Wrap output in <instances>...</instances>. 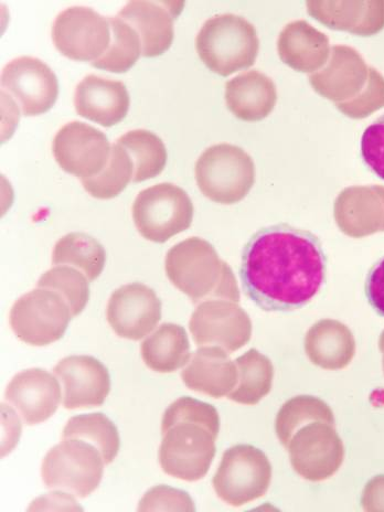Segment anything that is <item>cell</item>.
<instances>
[{
    "instance_id": "12",
    "label": "cell",
    "mask_w": 384,
    "mask_h": 512,
    "mask_svg": "<svg viewBox=\"0 0 384 512\" xmlns=\"http://www.w3.org/2000/svg\"><path fill=\"white\" fill-rule=\"evenodd\" d=\"M2 88L14 96L25 116L48 112L59 95L55 72L44 61L19 57L6 64L2 71Z\"/></svg>"
},
{
    "instance_id": "10",
    "label": "cell",
    "mask_w": 384,
    "mask_h": 512,
    "mask_svg": "<svg viewBox=\"0 0 384 512\" xmlns=\"http://www.w3.org/2000/svg\"><path fill=\"white\" fill-rule=\"evenodd\" d=\"M111 149L104 133L79 121L61 127L52 143V153L59 166L81 181L103 172L109 163Z\"/></svg>"
},
{
    "instance_id": "20",
    "label": "cell",
    "mask_w": 384,
    "mask_h": 512,
    "mask_svg": "<svg viewBox=\"0 0 384 512\" xmlns=\"http://www.w3.org/2000/svg\"><path fill=\"white\" fill-rule=\"evenodd\" d=\"M309 15L330 29L361 37L377 35L384 28V2H308Z\"/></svg>"
},
{
    "instance_id": "25",
    "label": "cell",
    "mask_w": 384,
    "mask_h": 512,
    "mask_svg": "<svg viewBox=\"0 0 384 512\" xmlns=\"http://www.w3.org/2000/svg\"><path fill=\"white\" fill-rule=\"evenodd\" d=\"M186 386L194 391L220 399L236 384V372L231 362L217 350H200L183 372Z\"/></svg>"
},
{
    "instance_id": "31",
    "label": "cell",
    "mask_w": 384,
    "mask_h": 512,
    "mask_svg": "<svg viewBox=\"0 0 384 512\" xmlns=\"http://www.w3.org/2000/svg\"><path fill=\"white\" fill-rule=\"evenodd\" d=\"M134 177V163L126 149L115 143L111 149L108 165L93 178L82 180V186L89 194L102 200H109L121 194Z\"/></svg>"
},
{
    "instance_id": "15",
    "label": "cell",
    "mask_w": 384,
    "mask_h": 512,
    "mask_svg": "<svg viewBox=\"0 0 384 512\" xmlns=\"http://www.w3.org/2000/svg\"><path fill=\"white\" fill-rule=\"evenodd\" d=\"M219 266L215 250L198 238L175 245L166 256L168 279L194 300L211 290L217 280Z\"/></svg>"
},
{
    "instance_id": "16",
    "label": "cell",
    "mask_w": 384,
    "mask_h": 512,
    "mask_svg": "<svg viewBox=\"0 0 384 512\" xmlns=\"http://www.w3.org/2000/svg\"><path fill=\"white\" fill-rule=\"evenodd\" d=\"M5 397L27 425L50 419L62 398L58 378L39 368L17 373L9 382Z\"/></svg>"
},
{
    "instance_id": "32",
    "label": "cell",
    "mask_w": 384,
    "mask_h": 512,
    "mask_svg": "<svg viewBox=\"0 0 384 512\" xmlns=\"http://www.w3.org/2000/svg\"><path fill=\"white\" fill-rule=\"evenodd\" d=\"M309 421H324L335 425L334 413L328 405L315 397H296L287 401L277 414L276 433L287 448L297 429Z\"/></svg>"
},
{
    "instance_id": "4",
    "label": "cell",
    "mask_w": 384,
    "mask_h": 512,
    "mask_svg": "<svg viewBox=\"0 0 384 512\" xmlns=\"http://www.w3.org/2000/svg\"><path fill=\"white\" fill-rule=\"evenodd\" d=\"M104 460L93 444L80 439H67L52 447L41 466L42 480L49 489L67 490L79 498H87L100 486Z\"/></svg>"
},
{
    "instance_id": "8",
    "label": "cell",
    "mask_w": 384,
    "mask_h": 512,
    "mask_svg": "<svg viewBox=\"0 0 384 512\" xmlns=\"http://www.w3.org/2000/svg\"><path fill=\"white\" fill-rule=\"evenodd\" d=\"M72 318L69 304L59 293L37 287L14 304L9 324L24 343L44 347L66 334Z\"/></svg>"
},
{
    "instance_id": "9",
    "label": "cell",
    "mask_w": 384,
    "mask_h": 512,
    "mask_svg": "<svg viewBox=\"0 0 384 512\" xmlns=\"http://www.w3.org/2000/svg\"><path fill=\"white\" fill-rule=\"evenodd\" d=\"M51 36L53 45L64 57L94 62L103 57L110 47V18L90 7H69L55 19Z\"/></svg>"
},
{
    "instance_id": "39",
    "label": "cell",
    "mask_w": 384,
    "mask_h": 512,
    "mask_svg": "<svg viewBox=\"0 0 384 512\" xmlns=\"http://www.w3.org/2000/svg\"><path fill=\"white\" fill-rule=\"evenodd\" d=\"M361 504L366 511H384V475L372 478L366 485Z\"/></svg>"
},
{
    "instance_id": "26",
    "label": "cell",
    "mask_w": 384,
    "mask_h": 512,
    "mask_svg": "<svg viewBox=\"0 0 384 512\" xmlns=\"http://www.w3.org/2000/svg\"><path fill=\"white\" fill-rule=\"evenodd\" d=\"M145 365L159 373H169L183 367L189 358V343L183 327L163 324L146 338L141 346Z\"/></svg>"
},
{
    "instance_id": "23",
    "label": "cell",
    "mask_w": 384,
    "mask_h": 512,
    "mask_svg": "<svg viewBox=\"0 0 384 512\" xmlns=\"http://www.w3.org/2000/svg\"><path fill=\"white\" fill-rule=\"evenodd\" d=\"M274 82L258 70L240 74L226 84V102L234 116L245 122H258L275 108Z\"/></svg>"
},
{
    "instance_id": "34",
    "label": "cell",
    "mask_w": 384,
    "mask_h": 512,
    "mask_svg": "<svg viewBox=\"0 0 384 512\" xmlns=\"http://www.w3.org/2000/svg\"><path fill=\"white\" fill-rule=\"evenodd\" d=\"M264 360L254 350L237 360L241 369V381L238 388L229 394L231 401L254 405L270 392L271 380L269 373L263 371Z\"/></svg>"
},
{
    "instance_id": "38",
    "label": "cell",
    "mask_w": 384,
    "mask_h": 512,
    "mask_svg": "<svg viewBox=\"0 0 384 512\" xmlns=\"http://www.w3.org/2000/svg\"><path fill=\"white\" fill-rule=\"evenodd\" d=\"M366 295L372 308L384 317V258L373 265L368 274Z\"/></svg>"
},
{
    "instance_id": "37",
    "label": "cell",
    "mask_w": 384,
    "mask_h": 512,
    "mask_svg": "<svg viewBox=\"0 0 384 512\" xmlns=\"http://www.w3.org/2000/svg\"><path fill=\"white\" fill-rule=\"evenodd\" d=\"M361 155L372 172L384 180V115L366 128Z\"/></svg>"
},
{
    "instance_id": "35",
    "label": "cell",
    "mask_w": 384,
    "mask_h": 512,
    "mask_svg": "<svg viewBox=\"0 0 384 512\" xmlns=\"http://www.w3.org/2000/svg\"><path fill=\"white\" fill-rule=\"evenodd\" d=\"M337 109L351 119H366L384 108V78L375 68H369V79L364 91L356 99L336 104Z\"/></svg>"
},
{
    "instance_id": "36",
    "label": "cell",
    "mask_w": 384,
    "mask_h": 512,
    "mask_svg": "<svg viewBox=\"0 0 384 512\" xmlns=\"http://www.w3.org/2000/svg\"><path fill=\"white\" fill-rule=\"evenodd\" d=\"M194 501L184 490L167 485L149 489L140 501L138 511H195Z\"/></svg>"
},
{
    "instance_id": "22",
    "label": "cell",
    "mask_w": 384,
    "mask_h": 512,
    "mask_svg": "<svg viewBox=\"0 0 384 512\" xmlns=\"http://www.w3.org/2000/svg\"><path fill=\"white\" fill-rule=\"evenodd\" d=\"M247 324V316L240 308L215 303L198 308L192 316L190 329L198 344L217 341L230 350H236L248 340Z\"/></svg>"
},
{
    "instance_id": "6",
    "label": "cell",
    "mask_w": 384,
    "mask_h": 512,
    "mask_svg": "<svg viewBox=\"0 0 384 512\" xmlns=\"http://www.w3.org/2000/svg\"><path fill=\"white\" fill-rule=\"evenodd\" d=\"M197 183L206 197L232 205L247 196L254 183V165L241 148L229 144L212 146L196 165Z\"/></svg>"
},
{
    "instance_id": "7",
    "label": "cell",
    "mask_w": 384,
    "mask_h": 512,
    "mask_svg": "<svg viewBox=\"0 0 384 512\" xmlns=\"http://www.w3.org/2000/svg\"><path fill=\"white\" fill-rule=\"evenodd\" d=\"M272 478L269 458L252 445H236L223 454L212 485L224 503L241 507L268 492Z\"/></svg>"
},
{
    "instance_id": "2",
    "label": "cell",
    "mask_w": 384,
    "mask_h": 512,
    "mask_svg": "<svg viewBox=\"0 0 384 512\" xmlns=\"http://www.w3.org/2000/svg\"><path fill=\"white\" fill-rule=\"evenodd\" d=\"M220 430L213 405L190 397L170 404L162 420L158 460L163 471L186 482L204 478L216 455Z\"/></svg>"
},
{
    "instance_id": "27",
    "label": "cell",
    "mask_w": 384,
    "mask_h": 512,
    "mask_svg": "<svg viewBox=\"0 0 384 512\" xmlns=\"http://www.w3.org/2000/svg\"><path fill=\"white\" fill-rule=\"evenodd\" d=\"M105 262L103 245L82 232L67 234L57 242L52 252L53 265H72L80 269L90 282L102 274Z\"/></svg>"
},
{
    "instance_id": "24",
    "label": "cell",
    "mask_w": 384,
    "mask_h": 512,
    "mask_svg": "<svg viewBox=\"0 0 384 512\" xmlns=\"http://www.w3.org/2000/svg\"><path fill=\"white\" fill-rule=\"evenodd\" d=\"M277 50L288 67L300 72L317 71L330 55L328 37L304 20L294 21L284 28Z\"/></svg>"
},
{
    "instance_id": "3",
    "label": "cell",
    "mask_w": 384,
    "mask_h": 512,
    "mask_svg": "<svg viewBox=\"0 0 384 512\" xmlns=\"http://www.w3.org/2000/svg\"><path fill=\"white\" fill-rule=\"evenodd\" d=\"M259 48L260 40L254 26L233 14L210 18L196 38L199 58L221 77L252 67Z\"/></svg>"
},
{
    "instance_id": "40",
    "label": "cell",
    "mask_w": 384,
    "mask_h": 512,
    "mask_svg": "<svg viewBox=\"0 0 384 512\" xmlns=\"http://www.w3.org/2000/svg\"><path fill=\"white\" fill-rule=\"evenodd\" d=\"M380 347H381L382 351L384 352V332L381 336Z\"/></svg>"
},
{
    "instance_id": "1",
    "label": "cell",
    "mask_w": 384,
    "mask_h": 512,
    "mask_svg": "<svg viewBox=\"0 0 384 512\" xmlns=\"http://www.w3.org/2000/svg\"><path fill=\"white\" fill-rule=\"evenodd\" d=\"M328 259L312 232L281 223L256 232L242 253L245 295L265 312L298 311L322 292Z\"/></svg>"
},
{
    "instance_id": "29",
    "label": "cell",
    "mask_w": 384,
    "mask_h": 512,
    "mask_svg": "<svg viewBox=\"0 0 384 512\" xmlns=\"http://www.w3.org/2000/svg\"><path fill=\"white\" fill-rule=\"evenodd\" d=\"M116 143L122 145L132 157L133 183H142L163 172L167 163V151L164 142L156 134L135 130L124 134Z\"/></svg>"
},
{
    "instance_id": "21",
    "label": "cell",
    "mask_w": 384,
    "mask_h": 512,
    "mask_svg": "<svg viewBox=\"0 0 384 512\" xmlns=\"http://www.w3.org/2000/svg\"><path fill=\"white\" fill-rule=\"evenodd\" d=\"M336 217L340 228L351 237L384 231V188L347 189L337 201Z\"/></svg>"
},
{
    "instance_id": "28",
    "label": "cell",
    "mask_w": 384,
    "mask_h": 512,
    "mask_svg": "<svg viewBox=\"0 0 384 512\" xmlns=\"http://www.w3.org/2000/svg\"><path fill=\"white\" fill-rule=\"evenodd\" d=\"M67 439H80L93 444L101 452L105 465L113 463L121 447L119 430L103 413L73 416L62 432V440Z\"/></svg>"
},
{
    "instance_id": "30",
    "label": "cell",
    "mask_w": 384,
    "mask_h": 512,
    "mask_svg": "<svg viewBox=\"0 0 384 512\" xmlns=\"http://www.w3.org/2000/svg\"><path fill=\"white\" fill-rule=\"evenodd\" d=\"M111 23V44L99 60L92 66L113 73H124L130 70L142 56L143 48L137 31L120 17H109Z\"/></svg>"
},
{
    "instance_id": "14",
    "label": "cell",
    "mask_w": 384,
    "mask_h": 512,
    "mask_svg": "<svg viewBox=\"0 0 384 512\" xmlns=\"http://www.w3.org/2000/svg\"><path fill=\"white\" fill-rule=\"evenodd\" d=\"M53 373L62 383V404L67 410L101 407L111 391L109 370L91 356L64 358Z\"/></svg>"
},
{
    "instance_id": "11",
    "label": "cell",
    "mask_w": 384,
    "mask_h": 512,
    "mask_svg": "<svg viewBox=\"0 0 384 512\" xmlns=\"http://www.w3.org/2000/svg\"><path fill=\"white\" fill-rule=\"evenodd\" d=\"M334 424L308 423L294 434L287 450L295 472L312 482L332 477L344 462V444Z\"/></svg>"
},
{
    "instance_id": "5",
    "label": "cell",
    "mask_w": 384,
    "mask_h": 512,
    "mask_svg": "<svg viewBox=\"0 0 384 512\" xmlns=\"http://www.w3.org/2000/svg\"><path fill=\"white\" fill-rule=\"evenodd\" d=\"M194 206L187 192L173 184H158L138 194L133 204V220L148 241L164 243L187 230Z\"/></svg>"
},
{
    "instance_id": "19",
    "label": "cell",
    "mask_w": 384,
    "mask_h": 512,
    "mask_svg": "<svg viewBox=\"0 0 384 512\" xmlns=\"http://www.w3.org/2000/svg\"><path fill=\"white\" fill-rule=\"evenodd\" d=\"M74 105L84 119L111 127L125 119L130 109V94L121 81L89 74L78 84Z\"/></svg>"
},
{
    "instance_id": "13",
    "label": "cell",
    "mask_w": 384,
    "mask_h": 512,
    "mask_svg": "<svg viewBox=\"0 0 384 512\" xmlns=\"http://www.w3.org/2000/svg\"><path fill=\"white\" fill-rule=\"evenodd\" d=\"M106 316L117 336L140 340L151 334L162 319V302L152 288L128 284L112 294Z\"/></svg>"
},
{
    "instance_id": "18",
    "label": "cell",
    "mask_w": 384,
    "mask_h": 512,
    "mask_svg": "<svg viewBox=\"0 0 384 512\" xmlns=\"http://www.w3.org/2000/svg\"><path fill=\"white\" fill-rule=\"evenodd\" d=\"M179 4L134 0L127 3L117 17L131 25L142 41V56L154 58L162 56L174 41V20Z\"/></svg>"
},
{
    "instance_id": "17",
    "label": "cell",
    "mask_w": 384,
    "mask_h": 512,
    "mask_svg": "<svg viewBox=\"0 0 384 512\" xmlns=\"http://www.w3.org/2000/svg\"><path fill=\"white\" fill-rule=\"evenodd\" d=\"M369 68L355 49L333 48L327 67L309 77L314 90L324 98L338 103L354 100L365 90Z\"/></svg>"
},
{
    "instance_id": "33",
    "label": "cell",
    "mask_w": 384,
    "mask_h": 512,
    "mask_svg": "<svg viewBox=\"0 0 384 512\" xmlns=\"http://www.w3.org/2000/svg\"><path fill=\"white\" fill-rule=\"evenodd\" d=\"M90 281L70 266H56L40 277L37 287L59 293L69 304L73 317L80 315L90 300Z\"/></svg>"
}]
</instances>
